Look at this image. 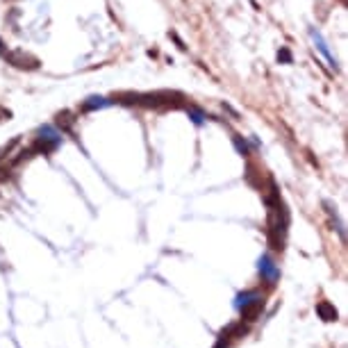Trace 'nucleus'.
<instances>
[{
    "instance_id": "423d86ee",
    "label": "nucleus",
    "mask_w": 348,
    "mask_h": 348,
    "mask_svg": "<svg viewBox=\"0 0 348 348\" xmlns=\"http://www.w3.org/2000/svg\"><path fill=\"white\" fill-rule=\"evenodd\" d=\"M187 114L196 125H203L205 121H207V114H205L200 107H196V105H187Z\"/></svg>"
},
{
    "instance_id": "7ed1b4c3",
    "label": "nucleus",
    "mask_w": 348,
    "mask_h": 348,
    "mask_svg": "<svg viewBox=\"0 0 348 348\" xmlns=\"http://www.w3.org/2000/svg\"><path fill=\"white\" fill-rule=\"evenodd\" d=\"M310 36H312V41H314L316 48H319V52L325 57V60H328V66L332 68V71H337V60L332 57V52H330V48H328V44L323 41V36H321V32H319L316 28H312V30H310Z\"/></svg>"
},
{
    "instance_id": "0eeeda50",
    "label": "nucleus",
    "mask_w": 348,
    "mask_h": 348,
    "mask_svg": "<svg viewBox=\"0 0 348 348\" xmlns=\"http://www.w3.org/2000/svg\"><path fill=\"white\" fill-rule=\"evenodd\" d=\"M316 312L321 314V319L323 321H335L337 319V310L332 307L330 303H319L316 305Z\"/></svg>"
},
{
    "instance_id": "9d476101",
    "label": "nucleus",
    "mask_w": 348,
    "mask_h": 348,
    "mask_svg": "<svg viewBox=\"0 0 348 348\" xmlns=\"http://www.w3.org/2000/svg\"><path fill=\"white\" fill-rule=\"evenodd\" d=\"M255 298H260V294H257V292H246V294H241V296L237 298V307H244V305L253 303Z\"/></svg>"
},
{
    "instance_id": "f257e3e1",
    "label": "nucleus",
    "mask_w": 348,
    "mask_h": 348,
    "mask_svg": "<svg viewBox=\"0 0 348 348\" xmlns=\"http://www.w3.org/2000/svg\"><path fill=\"white\" fill-rule=\"evenodd\" d=\"M62 144V132L55 128V125H41L36 130V139L34 144L30 146L32 152H39V155H50L52 150H57Z\"/></svg>"
},
{
    "instance_id": "9b49d317",
    "label": "nucleus",
    "mask_w": 348,
    "mask_h": 348,
    "mask_svg": "<svg viewBox=\"0 0 348 348\" xmlns=\"http://www.w3.org/2000/svg\"><path fill=\"white\" fill-rule=\"evenodd\" d=\"M278 60H280L282 64H292V52H289V48H280V52H278Z\"/></svg>"
},
{
    "instance_id": "20e7f679",
    "label": "nucleus",
    "mask_w": 348,
    "mask_h": 348,
    "mask_svg": "<svg viewBox=\"0 0 348 348\" xmlns=\"http://www.w3.org/2000/svg\"><path fill=\"white\" fill-rule=\"evenodd\" d=\"M257 268H260L262 278H264L268 284H273V282L278 280V276H280V268H278V264H276V262H273L268 255L262 257V260H260V266H257Z\"/></svg>"
},
{
    "instance_id": "1a4fd4ad",
    "label": "nucleus",
    "mask_w": 348,
    "mask_h": 348,
    "mask_svg": "<svg viewBox=\"0 0 348 348\" xmlns=\"http://www.w3.org/2000/svg\"><path fill=\"white\" fill-rule=\"evenodd\" d=\"M232 144H235V148L239 150V155H244V157H248V155H250V148H248V144H246L244 137L235 134V137H232Z\"/></svg>"
},
{
    "instance_id": "f03ea898",
    "label": "nucleus",
    "mask_w": 348,
    "mask_h": 348,
    "mask_svg": "<svg viewBox=\"0 0 348 348\" xmlns=\"http://www.w3.org/2000/svg\"><path fill=\"white\" fill-rule=\"evenodd\" d=\"M7 62H9L12 66H16V68H36V66H39V60L30 57L28 52H23V50L9 52V55H7Z\"/></svg>"
},
{
    "instance_id": "39448f33",
    "label": "nucleus",
    "mask_w": 348,
    "mask_h": 348,
    "mask_svg": "<svg viewBox=\"0 0 348 348\" xmlns=\"http://www.w3.org/2000/svg\"><path fill=\"white\" fill-rule=\"evenodd\" d=\"M112 103H114V100L103 98V96H89L87 100H82L80 112H82V114H87V112H96V109H105V107H109Z\"/></svg>"
},
{
    "instance_id": "f8f14e48",
    "label": "nucleus",
    "mask_w": 348,
    "mask_h": 348,
    "mask_svg": "<svg viewBox=\"0 0 348 348\" xmlns=\"http://www.w3.org/2000/svg\"><path fill=\"white\" fill-rule=\"evenodd\" d=\"M223 109H225V112H228V114H230V116H232V119H235V121H237V119H239V112H237V109H235V107H232V105H228V103H223Z\"/></svg>"
},
{
    "instance_id": "6e6552de",
    "label": "nucleus",
    "mask_w": 348,
    "mask_h": 348,
    "mask_svg": "<svg viewBox=\"0 0 348 348\" xmlns=\"http://www.w3.org/2000/svg\"><path fill=\"white\" fill-rule=\"evenodd\" d=\"M73 123H75V119H71V114L68 112L57 114V128H62V132H68Z\"/></svg>"
},
{
    "instance_id": "ddd939ff",
    "label": "nucleus",
    "mask_w": 348,
    "mask_h": 348,
    "mask_svg": "<svg viewBox=\"0 0 348 348\" xmlns=\"http://www.w3.org/2000/svg\"><path fill=\"white\" fill-rule=\"evenodd\" d=\"M171 39L176 41V44H178V48H180V50H184V48H187V46H184V41H182V39H180V36H178L176 32H171Z\"/></svg>"
},
{
    "instance_id": "4468645a",
    "label": "nucleus",
    "mask_w": 348,
    "mask_h": 348,
    "mask_svg": "<svg viewBox=\"0 0 348 348\" xmlns=\"http://www.w3.org/2000/svg\"><path fill=\"white\" fill-rule=\"evenodd\" d=\"M0 50H3V41H0Z\"/></svg>"
}]
</instances>
